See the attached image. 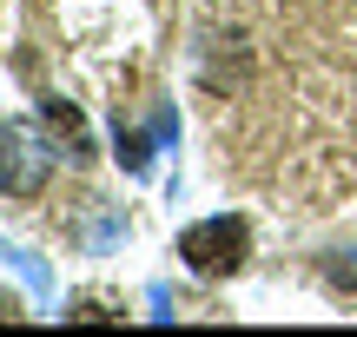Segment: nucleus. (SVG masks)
Here are the masks:
<instances>
[{"instance_id": "3", "label": "nucleus", "mask_w": 357, "mask_h": 337, "mask_svg": "<svg viewBox=\"0 0 357 337\" xmlns=\"http://www.w3.org/2000/svg\"><path fill=\"white\" fill-rule=\"evenodd\" d=\"M40 126H47V139H53V152H60V159H73V166H86V159H93V132H86V119H79L66 100H47V106H40Z\"/></svg>"}, {"instance_id": "1", "label": "nucleus", "mask_w": 357, "mask_h": 337, "mask_svg": "<svg viewBox=\"0 0 357 337\" xmlns=\"http://www.w3.org/2000/svg\"><path fill=\"white\" fill-rule=\"evenodd\" d=\"M178 258H185L192 278H231L245 258H252V225L218 212V219H199L178 232Z\"/></svg>"}, {"instance_id": "4", "label": "nucleus", "mask_w": 357, "mask_h": 337, "mask_svg": "<svg viewBox=\"0 0 357 337\" xmlns=\"http://www.w3.org/2000/svg\"><path fill=\"white\" fill-rule=\"evenodd\" d=\"M324 285H337V291H357V251H351V258H331V265H324Z\"/></svg>"}, {"instance_id": "2", "label": "nucleus", "mask_w": 357, "mask_h": 337, "mask_svg": "<svg viewBox=\"0 0 357 337\" xmlns=\"http://www.w3.org/2000/svg\"><path fill=\"white\" fill-rule=\"evenodd\" d=\"M53 139L47 126H20V119H0V192L7 198H33L53 172Z\"/></svg>"}]
</instances>
